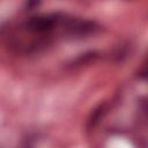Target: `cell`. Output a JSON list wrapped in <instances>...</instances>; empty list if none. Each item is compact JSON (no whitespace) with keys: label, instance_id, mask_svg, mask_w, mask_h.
I'll use <instances>...</instances> for the list:
<instances>
[{"label":"cell","instance_id":"cell-2","mask_svg":"<svg viewBox=\"0 0 148 148\" xmlns=\"http://www.w3.org/2000/svg\"><path fill=\"white\" fill-rule=\"evenodd\" d=\"M65 29L71 35L82 36V35H88V34L94 32L97 29V25L94 22H90L87 20L72 18V20H68L66 22Z\"/></svg>","mask_w":148,"mask_h":148},{"label":"cell","instance_id":"cell-3","mask_svg":"<svg viewBox=\"0 0 148 148\" xmlns=\"http://www.w3.org/2000/svg\"><path fill=\"white\" fill-rule=\"evenodd\" d=\"M105 112V110H104V106H99V109L98 110H96L95 112H94V116L91 117V119H90V125H95L99 119H101V117H102V114Z\"/></svg>","mask_w":148,"mask_h":148},{"label":"cell","instance_id":"cell-1","mask_svg":"<svg viewBox=\"0 0 148 148\" xmlns=\"http://www.w3.org/2000/svg\"><path fill=\"white\" fill-rule=\"evenodd\" d=\"M58 23V17L54 15H40L34 16L27 22V29L37 32V34H45L51 31Z\"/></svg>","mask_w":148,"mask_h":148}]
</instances>
